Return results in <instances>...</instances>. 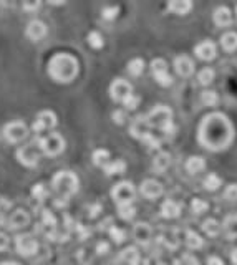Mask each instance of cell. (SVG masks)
<instances>
[{
  "label": "cell",
  "instance_id": "obj_1",
  "mask_svg": "<svg viewBox=\"0 0 237 265\" xmlns=\"http://www.w3.org/2000/svg\"><path fill=\"white\" fill-rule=\"evenodd\" d=\"M151 129H159L168 136H173L176 131V126L173 123V111L164 105H156L148 114H139L138 118L133 119L129 135L136 140L143 141L151 149H158L161 146V140L155 136Z\"/></svg>",
  "mask_w": 237,
  "mask_h": 265
},
{
  "label": "cell",
  "instance_id": "obj_2",
  "mask_svg": "<svg viewBox=\"0 0 237 265\" xmlns=\"http://www.w3.org/2000/svg\"><path fill=\"white\" fill-rule=\"evenodd\" d=\"M234 140V126L222 113L206 114L198 129V141L209 151H224Z\"/></svg>",
  "mask_w": 237,
  "mask_h": 265
},
{
  "label": "cell",
  "instance_id": "obj_3",
  "mask_svg": "<svg viewBox=\"0 0 237 265\" xmlns=\"http://www.w3.org/2000/svg\"><path fill=\"white\" fill-rule=\"evenodd\" d=\"M78 60L70 53H57L49 62V75L57 83H72L78 76Z\"/></svg>",
  "mask_w": 237,
  "mask_h": 265
},
{
  "label": "cell",
  "instance_id": "obj_4",
  "mask_svg": "<svg viewBox=\"0 0 237 265\" xmlns=\"http://www.w3.org/2000/svg\"><path fill=\"white\" fill-rule=\"evenodd\" d=\"M78 184L80 181L76 178V174L72 171H58L52 179V189L55 191V194L58 197L57 206H62L72 197L76 191H78Z\"/></svg>",
  "mask_w": 237,
  "mask_h": 265
},
{
  "label": "cell",
  "instance_id": "obj_5",
  "mask_svg": "<svg viewBox=\"0 0 237 265\" xmlns=\"http://www.w3.org/2000/svg\"><path fill=\"white\" fill-rule=\"evenodd\" d=\"M111 197L118 207H124V206H133V201L136 197V189L133 183L129 181H121L118 183L113 189H111Z\"/></svg>",
  "mask_w": 237,
  "mask_h": 265
},
{
  "label": "cell",
  "instance_id": "obj_6",
  "mask_svg": "<svg viewBox=\"0 0 237 265\" xmlns=\"http://www.w3.org/2000/svg\"><path fill=\"white\" fill-rule=\"evenodd\" d=\"M41 154L43 153H41V149L38 146V140H33L17 151V159H19L20 164H23L25 167H35L38 164Z\"/></svg>",
  "mask_w": 237,
  "mask_h": 265
},
{
  "label": "cell",
  "instance_id": "obj_7",
  "mask_svg": "<svg viewBox=\"0 0 237 265\" xmlns=\"http://www.w3.org/2000/svg\"><path fill=\"white\" fill-rule=\"evenodd\" d=\"M41 153L46 156H58L65 149V140L58 132H49L46 136L37 138Z\"/></svg>",
  "mask_w": 237,
  "mask_h": 265
},
{
  "label": "cell",
  "instance_id": "obj_8",
  "mask_svg": "<svg viewBox=\"0 0 237 265\" xmlns=\"http://www.w3.org/2000/svg\"><path fill=\"white\" fill-rule=\"evenodd\" d=\"M28 135V128L25 123L22 121H12L9 124L4 126V138L7 140V143L17 144L22 143Z\"/></svg>",
  "mask_w": 237,
  "mask_h": 265
},
{
  "label": "cell",
  "instance_id": "obj_9",
  "mask_svg": "<svg viewBox=\"0 0 237 265\" xmlns=\"http://www.w3.org/2000/svg\"><path fill=\"white\" fill-rule=\"evenodd\" d=\"M131 95H133V86H131V83H128L126 80H123V78H116V80L111 83L110 96L115 101H118V103L123 105Z\"/></svg>",
  "mask_w": 237,
  "mask_h": 265
},
{
  "label": "cell",
  "instance_id": "obj_10",
  "mask_svg": "<svg viewBox=\"0 0 237 265\" xmlns=\"http://www.w3.org/2000/svg\"><path fill=\"white\" fill-rule=\"evenodd\" d=\"M15 249L23 257H32L37 254L38 242L30 236V234H20V236L15 237Z\"/></svg>",
  "mask_w": 237,
  "mask_h": 265
},
{
  "label": "cell",
  "instance_id": "obj_11",
  "mask_svg": "<svg viewBox=\"0 0 237 265\" xmlns=\"http://www.w3.org/2000/svg\"><path fill=\"white\" fill-rule=\"evenodd\" d=\"M151 71H153L155 80L161 86H169L171 83H173V76H171L169 71H168V63H166L163 58L153 60V62H151Z\"/></svg>",
  "mask_w": 237,
  "mask_h": 265
},
{
  "label": "cell",
  "instance_id": "obj_12",
  "mask_svg": "<svg viewBox=\"0 0 237 265\" xmlns=\"http://www.w3.org/2000/svg\"><path fill=\"white\" fill-rule=\"evenodd\" d=\"M57 126V114L50 111V110H45V111H40L35 118V121L32 124V129L33 132H41L45 129H52Z\"/></svg>",
  "mask_w": 237,
  "mask_h": 265
},
{
  "label": "cell",
  "instance_id": "obj_13",
  "mask_svg": "<svg viewBox=\"0 0 237 265\" xmlns=\"http://www.w3.org/2000/svg\"><path fill=\"white\" fill-rule=\"evenodd\" d=\"M28 222H30V215H28V212H25L23 209H17L7 220H4V224H5V227H7V229L17 231V229L27 227Z\"/></svg>",
  "mask_w": 237,
  "mask_h": 265
},
{
  "label": "cell",
  "instance_id": "obj_14",
  "mask_svg": "<svg viewBox=\"0 0 237 265\" xmlns=\"http://www.w3.org/2000/svg\"><path fill=\"white\" fill-rule=\"evenodd\" d=\"M133 237L139 245L146 247L151 242L153 229L150 227V224H146V222H138V224H134V227H133Z\"/></svg>",
  "mask_w": 237,
  "mask_h": 265
},
{
  "label": "cell",
  "instance_id": "obj_15",
  "mask_svg": "<svg viewBox=\"0 0 237 265\" xmlns=\"http://www.w3.org/2000/svg\"><path fill=\"white\" fill-rule=\"evenodd\" d=\"M194 53L199 60H204V62H211V60L216 58V45L212 41L206 40V41H201L196 47H194Z\"/></svg>",
  "mask_w": 237,
  "mask_h": 265
},
{
  "label": "cell",
  "instance_id": "obj_16",
  "mask_svg": "<svg viewBox=\"0 0 237 265\" xmlns=\"http://www.w3.org/2000/svg\"><path fill=\"white\" fill-rule=\"evenodd\" d=\"M141 194L146 199H158L163 194V184L156 179H146L141 183Z\"/></svg>",
  "mask_w": 237,
  "mask_h": 265
},
{
  "label": "cell",
  "instance_id": "obj_17",
  "mask_svg": "<svg viewBox=\"0 0 237 265\" xmlns=\"http://www.w3.org/2000/svg\"><path fill=\"white\" fill-rule=\"evenodd\" d=\"M25 35L32 41H40L46 35V25L41 20H32V22H28V25L25 28Z\"/></svg>",
  "mask_w": 237,
  "mask_h": 265
},
{
  "label": "cell",
  "instance_id": "obj_18",
  "mask_svg": "<svg viewBox=\"0 0 237 265\" xmlns=\"http://www.w3.org/2000/svg\"><path fill=\"white\" fill-rule=\"evenodd\" d=\"M174 70H176V73L179 75V76H191L194 73V63H193V60L186 57V55H181V57H177L174 60Z\"/></svg>",
  "mask_w": 237,
  "mask_h": 265
},
{
  "label": "cell",
  "instance_id": "obj_19",
  "mask_svg": "<svg viewBox=\"0 0 237 265\" xmlns=\"http://www.w3.org/2000/svg\"><path fill=\"white\" fill-rule=\"evenodd\" d=\"M181 209H182V206L179 202L168 199V201H164L163 206H161V215L166 219H176V217H179Z\"/></svg>",
  "mask_w": 237,
  "mask_h": 265
},
{
  "label": "cell",
  "instance_id": "obj_20",
  "mask_svg": "<svg viewBox=\"0 0 237 265\" xmlns=\"http://www.w3.org/2000/svg\"><path fill=\"white\" fill-rule=\"evenodd\" d=\"M212 19H214V23L217 27H229L232 23V14H230L227 7H217L214 10Z\"/></svg>",
  "mask_w": 237,
  "mask_h": 265
},
{
  "label": "cell",
  "instance_id": "obj_21",
  "mask_svg": "<svg viewBox=\"0 0 237 265\" xmlns=\"http://www.w3.org/2000/svg\"><path fill=\"white\" fill-rule=\"evenodd\" d=\"M193 9V2L189 0H173L168 4V10H171L176 15H186Z\"/></svg>",
  "mask_w": 237,
  "mask_h": 265
},
{
  "label": "cell",
  "instance_id": "obj_22",
  "mask_svg": "<svg viewBox=\"0 0 237 265\" xmlns=\"http://www.w3.org/2000/svg\"><path fill=\"white\" fill-rule=\"evenodd\" d=\"M171 164V156L168 153H159L155 159H153V169L158 174H163Z\"/></svg>",
  "mask_w": 237,
  "mask_h": 265
},
{
  "label": "cell",
  "instance_id": "obj_23",
  "mask_svg": "<svg viewBox=\"0 0 237 265\" xmlns=\"http://www.w3.org/2000/svg\"><path fill=\"white\" fill-rule=\"evenodd\" d=\"M206 167V161L204 158H201V156H191L187 161H186V171L189 174H198L201 171H204Z\"/></svg>",
  "mask_w": 237,
  "mask_h": 265
},
{
  "label": "cell",
  "instance_id": "obj_24",
  "mask_svg": "<svg viewBox=\"0 0 237 265\" xmlns=\"http://www.w3.org/2000/svg\"><path fill=\"white\" fill-rule=\"evenodd\" d=\"M103 171L106 172V176H116V174H123L124 171H126V162L121 161V159H116V161H111L108 162Z\"/></svg>",
  "mask_w": 237,
  "mask_h": 265
},
{
  "label": "cell",
  "instance_id": "obj_25",
  "mask_svg": "<svg viewBox=\"0 0 237 265\" xmlns=\"http://www.w3.org/2000/svg\"><path fill=\"white\" fill-rule=\"evenodd\" d=\"M221 47L226 52H234L237 50V33L235 32H227L221 37Z\"/></svg>",
  "mask_w": 237,
  "mask_h": 265
},
{
  "label": "cell",
  "instance_id": "obj_26",
  "mask_svg": "<svg viewBox=\"0 0 237 265\" xmlns=\"http://www.w3.org/2000/svg\"><path fill=\"white\" fill-rule=\"evenodd\" d=\"M141 255L136 247H128V249H124L121 254H120V260L126 262L128 265H134V262L138 260Z\"/></svg>",
  "mask_w": 237,
  "mask_h": 265
},
{
  "label": "cell",
  "instance_id": "obj_27",
  "mask_svg": "<svg viewBox=\"0 0 237 265\" xmlns=\"http://www.w3.org/2000/svg\"><path fill=\"white\" fill-rule=\"evenodd\" d=\"M203 231L207 234L209 237H216L221 232V224L216 219H206L203 222Z\"/></svg>",
  "mask_w": 237,
  "mask_h": 265
},
{
  "label": "cell",
  "instance_id": "obj_28",
  "mask_svg": "<svg viewBox=\"0 0 237 265\" xmlns=\"http://www.w3.org/2000/svg\"><path fill=\"white\" fill-rule=\"evenodd\" d=\"M91 159H93V164L94 166L105 167L110 162L108 161L110 159V151H108V149H97V151L93 153Z\"/></svg>",
  "mask_w": 237,
  "mask_h": 265
},
{
  "label": "cell",
  "instance_id": "obj_29",
  "mask_svg": "<svg viewBox=\"0 0 237 265\" xmlns=\"http://www.w3.org/2000/svg\"><path fill=\"white\" fill-rule=\"evenodd\" d=\"M186 245L189 249L196 250V249H201V247L204 245V240L201 239L199 234H196L194 231H187L186 232Z\"/></svg>",
  "mask_w": 237,
  "mask_h": 265
},
{
  "label": "cell",
  "instance_id": "obj_30",
  "mask_svg": "<svg viewBox=\"0 0 237 265\" xmlns=\"http://www.w3.org/2000/svg\"><path fill=\"white\" fill-rule=\"evenodd\" d=\"M145 70V60L141 58H134L128 63V73L131 76H139Z\"/></svg>",
  "mask_w": 237,
  "mask_h": 265
},
{
  "label": "cell",
  "instance_id": "obj_31",
  "mask_svg": "<svg viewBox=\"0 0 237 265\" xmlns=\"http://www.w3.org/2000/svg\"><path fill=\"white\" fill-rule=\"evenodd\" d=\"M204 189L206 191H217L219 188H221V178L217 176V174H209V176H206L204 179Z\"/></svg>",
  "mask_w": 237,
  "mask_h": 265
},
{
  "label": "cell",
  "instance_id": "obj_32",
  "mask_svg": "<svg viewBox=\"0 0 237 265\" xmlns=\"http://www.w3.org/2000/svg\"><path fill=\"white\" fill-rule=\"evenodd\" d=\"M214 76H216V73L212 68H203L198 73V80H199L201 85H211V83L214 81Z\"/></svg>",
  "mask_w": 237,
  "mask_h": 265
},
{
  "label": "cell",
  "instance_id": "obj_33",
  "mask_svg": "<svg viewBox=\"0 0 237 265\" xmlns=\"http://www.w3.org/2000/svg\"><path fill=\"white\" fill-rule=\"evenodd\" d=\"M201 101H203L206 106H216L219 101V96L216 92H212V90H206V92L201 93Z\"/></svg>",
  "mask_w": 237,
  "mask_h": 265
},
{
  "label": "cell",
  "instance_id": "obj_34",
  "mask_svg": "<svg viewBox=\"0 0 237 265\" xmlns=\"http://www.w3.org/2000/svg\"><path fill=\"white\" fill-rule=\"evenodd\" d=\"M49 188L43 184V183H38V184H35L33 188H32V196L37 199V201H45L46 196H49Z\"/></svg>",
  "mask_w": 237,
  "mask_h": 265
},
{
  "label": "cell",
  "instance_id": "obj_35",
  "mask_svg": "<svg viewBox=\"0 0 237 265\" xmlns=\"http://www.w3.org/2000/svg\"><path fill=\"white\" fill-rule=\"evenodd\" d=\"M88 43H90V47L94 48V50H100V48H103L105 40L100 32H90L88 33Z\"/></svg>",
  "mask_w": 237,
  "mask_h": 265
},
{
  "label": "cell",
  "instance_id": "obj_36",
  "mask_svg": "<svg viewBox=\"0 0 237 265\" xmlns=\"http://www.w3.org/2000/svg\"><path fill=\"white\" fill-rule=\"evenodd\" d=\"M110 237L113 239L116 244H121L126 240V231H123V229L116 227V226H111L110 227Z\"/></svg>",
  "mask_w": 237,
  "mask_h": 265
},
{
  "label": "cell",
  "instance_id": "obj_37",
  "mask_svg": "<svg viewBox=\"0 0 237 265\" xmlns=\"http://www.w3.org/2000/svg\"><path fill=\"white\" fill-rule=\"evenodd\" d=\"M207 207H209V204H207L206 201H203V199H194V201L191 202V209L196 215L204 214L207 210Z\"/></svg>",
  "mask_w": 237,
  "mask_h": 265
},
{
  "label": "cell",
  "instance_id": "obj_38",
  "mask_svg": "<svg viewBox=\"0 0 237 265\" xmlns=\"http://www.w3.org/2000/svg\"><path fill=\"white\" fill-rule=\"evenodd\" d=\"M118 212H120V217L123 220H133L136 215V209L134 206H124V207H118Z\"/></svg>",
  "mask_w": 237,
  "mask_h": 265
},
{
  "label": "cell",
  "instance_id": "obj_39",
  "mask_svg": "<svg viewBox=\"0 0 237 265\" xmlns=\"http://www.w3.org/2000/svg\"><path fill=\"white\" fill-rule=\"evenodd\" d=\"M173 265H199V260L191 254H184L179 258H176Z\"/></svg>",
  "mask_w": 237,
  "mask_h": 265
},
{
  "label": "cell",
  "instance_id": "obj_40",
  "mask_svg": "<svg viewBox=\"0 0 237 265\" xmlns=\"http://www.w3.org/2000/svg\"><path fill=\"white\" fill-rule=\"evenodd\" d=\"M118 14H120V7H105L103 10H102V17L105 20H113V19H116L118 17Z\"/></svg>",
  "mask_w": 237,
  "mask_h": 265
},
{
  "label": "cell",
  "instance_id": "obj_41",
  "mask_svg": "<svg viewBox=\"0 0 237 265\" xmlns=\"http://www.w3.org/2000/svg\"><path fill=\"white\" fill-rule=\"evenodd\" d=\"M224 197L230 202H235L237 201V184H229L226 191H224Z\"/></svg>",
  "mask_w": 237,
  "mask_h": 265
},
{
  "label": "cell",
  "instance_id": "obj_42",
  "mask_svg": "<svg viewBox=\"0 0 237 265\" xmlns=\"http://www.w3.org/2000/svg\"><path fill=\"white\" fill-rule=\"evenodd\" d=\"M138 105H139V96H136V95H131L123 103V106H126V110H134V108L138 106Z\"/></svg>",
  "mask_w": 237,
  "mask_h": 265
},
{
  "label": "cell",
  "instance_id": "obj_43",
  "mask_svg": "<svg viewBox=\"0 0 237 265\" xmlns=\"http://www.w3.org/2000/svg\"><path fill=\"white\" fill-rule=\"evenodd\" d=\"M10 206H12V202L9 201V199L0 197V219H2V215L10 209Z\"/></svg>",
  "mask_w": 237,
  "mask_h": 265
},
{
  "label": "cell",
  "instance_id": "obj_44",
  "mask_svg": "<svg viewBox=\"0 0 237 265\" xmlns=\"http://www.w3.org/2000/svg\"><path fill=\"white\" fill-rule=\"evenodd\" d=\"M110 252V244L108 242H98L97 244V254L98 255H105Z\"/></svg>",
  "mask_w": 237,
  "mask_h": 265
},
{
  "label": "cell",
  "instance_id": "obj_45",
  "mask_svg": "<svg viewBox=\"0 0 237 265\" xmlns=\"http://www.w3.org/2000/svg\"><path fill=\"white\" fill-rule=\"evenodd\" d=\"M124 119H126V113L121 111V110H118L113 113V121L118 123V124H123L124 123Z\"/></svg>",
  "mask_w": 237,
  "mask_h": 265
},
{
  "label": "cell",
  "instance_id": "obj_46",
  "mask_svg": "<svg viewBox=\"0 0 237 265\" xmlns=\"http://www.w3.org/2000/svg\"><path fill=\"white\" fill-rule=\"evenodd\" d=\"M88 210H90V217H97V215L102 212V204H91L90 207H88Z\"/></svg>",
  "mask_w": 237,
  "mask_h": 265
},
{
  "label": "cell",
  "instance_id": "obj_47",
  "mask_svg": "<svg viewBox=\"0 0 237 265\" xmlns=\"http://www.w3.org/2000/svg\"><path fill=\"white\" fill-rule=\"evenodd\" d=\"M7 247H9V237H7V234L0 232V252L5 250Z\"/></svg>",
  "mask_w": 237,
  "mask_h": 265
},
{
  "label": "cell",
  "instance_id": "obj_48",
  "mask_svg": "<svg viewBox=\"0 0 237 265\" xmlns=\"http://www.w3.org/2000/svg\"><path fill=\"white\" fill-rule=\"evenodd\" d=\"M22 7H23V10L33 12V10H38V9H40V2H33V4H23Z\"/></svg>",
  "mask_w": 237,
  "mask_h": 265
},
{
  "label": "cell",
  "instance_id": "obj_49",
  "mask_svg": "<svg viewBox=\"0 0 237 265\" xmlns=\"http://www.w3.org/2000/svg\"><path fill=\"white\" fill-rule=\"evenodd\" d=\"M207 265H224V262H222V258L212 255V257H207Z\"/></svg>",
  "mask_w": 237,
  "mask_h": 265
},
{
  "label": "cell",
  "instance_id": "obj_50",
  "mask_svg": "<svg viewBox=\"0 0 237 265\" xmlns=\"http://www.w3.org/2000/svg\"><path fill=\"white\" fill-rule=\"evenodd\" d=\"M134 265H150V260L148 258H143V257H139L138 260L134 262Z\"/></svg>",
  "mask_w": 237,
  "mask_h": 265
},
{
  "label": "cell",
  "instance_id": "obj_51",
  "mask_svg": "<svg viewBox=\"0 0 237 265\" xmlns=\"http://www.w3.org/2000/svg\"><path fill=\"white\" fill-rule=\"evenodd\" d=\"M230 260H232L234 265H237V249H234L232 254H230Z\"/></svg>",
  "mask_w": 237,
  "mask_h": 265
},
{
  "label": "cell",
  "instance_id": "obj_52",
  "mask_svg": "<svg viewBox=\"0 0 237 265\" xmlns=\"http://www.w3.org/2000/svg\"><path fill=\"white\" fill-rule=\"evenodd\" d=\"M0 265H19V263H15V262H4V263H0Z\"/></svg>",
  "mask_w": 237,
  "mask_h": 265
},
{
  "label": "cell",
  "instance_id": "obj_53",
  "mask_svg": "<svg viewBox=\"0 0 237 265\" xmlns=\"http://www.w3.org/2000/svg\"><path fill=\"white\" fill-rule=\"evenodd\" d=\"M235 19H237V7H235Z\"/></svg>",
  "mask_w": 237,
  "mask_h": 265
},
{
  "label": "cell",
  "instance_id": "obj_54",
  "mask_svg": "<svg viewBox=\"0 0 237 265\" xmlns=\"http://www.w3.org/2000/svg\"><path fill=\"white\" fill-rule=\"evenodd\" d=\"M159 265H164V263H159Z\"/></svg>",
  "mask_w": 237,
  "mask_h": 265
}]
</instances>
